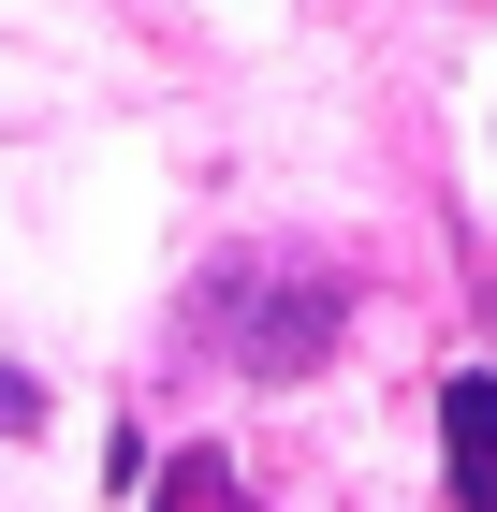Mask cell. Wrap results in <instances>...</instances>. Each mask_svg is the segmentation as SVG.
I'll return each mask as SVG.
<instances>
[{
    "instance_id": "4",
    "label": "cell",
    "mask_w": 497,
    "mask_h": 512,
    "mask_svg": "<svg viewBox=\"0 0 497 512\" xmlns=\"http://www.w3.org/2000/svg\"><path fill=\"white\" fill-rule=\"evenodd\" d=\"M220 512H234V498H220Z\"/></svg>"
},
{
    "instance_id": "2",
    "label": "cell",
    "mask_w": 497,
    "mask_h": 512,
    "mask_svg": "<svg viewBox=\"0 0 497 512\" xmlns=\"http://www.w3.org/2000/svg\"><path fill=\"white\" fill-rule=\"evenodd\" d=\"M439 469H454V512H497V381L439 395Z\"/></svg>"
},
{
    "instance_id": "1",
    "label": "cell",
    "mask_w": 497,
    "mask_h": 512,
    "mask_svg": "<svg viewBox=\"0 0 497 512\" xmlns=\"http://www.w3.org/2000/svg\"><path fill=\"white\" fill-rule=\"evenodd\" d=\"M337 337H351V278L307 264V249H234L205 278V352L249 366V381H307Z\"/></svg>"
},
{
    "instance_id": "3",
    "label": "cell",
    "mask_w": 497,
    "mask_h": 512,
    "mask_svg": "<svg viewBox=\"0 0 497 512\" xmlns=\"http://www.w3.org/2000/svg\"><path fill=\"white\" fill-rule=\"evenodd\" d=\"M44 425V395H30V366H0V439H30Z\"/></svg>"
}]
</instances>
